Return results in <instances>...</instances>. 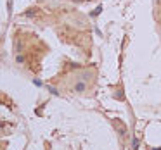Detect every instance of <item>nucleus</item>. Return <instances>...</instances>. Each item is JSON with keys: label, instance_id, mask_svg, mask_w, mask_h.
I'll use <instances>...</instances> for the list:
<instances>
[{"label": "nucleus", "instance_id": "1", "mask_svg": "<svg viewBox=\"0 0 161 150\" xmlns=\"http://www.w3.org/2000/svg\"><path fill=\"white\" fill-rule=\"evenodd\" d=\"M75 90L76 92H83V90H85V85H83V83H78V85L75 86Z\"/></svg>", "mask_w": 161, "mask_h": 150}]
</instances>
